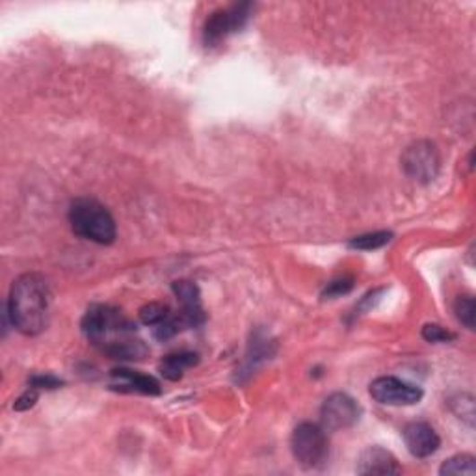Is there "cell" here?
<instances>
[{"mask_svg":"<svg viewBox=\"0 0 476 476\" xmlns=\"http://www.w3.org/2000/svg\"><path fill=\"white\" fill-rule=\"evenodd\" d=\"M450 406L467 424H474V398L471 394H458L454 400H450Z\"/></svg>","mask_w":476,"mask_h":476,"instance_id":"19","label":"cell"},{"mask_svg":"<svg viewBox=\"0 0 476 476\" xmlns=\"http://www.w3.org/2000/svg\"><path fill=\"white\" fill-rule=\"evenodd\" d=\"M81 328L88 341L112 359L138 361L149 354V348L138 337L136 324L117 307L90 306Z\"/></svg>","mask_w":476,"mask_h":476,"instance_id":"1","label":"cell"},{"mask_svg":"<svg viewBox=\"0 0 476 476\" xmlns=\"http://www.w3.org/2000/svg\"><path fill=\"white\" fill-rule=\"evenodd\" d=\"M439 474H443V476H474L476 474V460L471 454L453 456L441 465Z\"/></svg>","mask_w":476,"mask_h":476,"instance_id":"14","label":"cell"},{"mask_svg":"<svg viewBox=\"0 0 476 476\" xmlns=\"http://www.w3.org/2000/svg\"><path fill=\"white\" fill-rule=\"evenodd\" d=\"M391 238H393V233L389 231H374V233L354 237L348 242V247L359 249V252H374V249H380L385 244H389Z\"/></svg>","mask_w":476,"mask_h":476,"instance_id":"15","label":"cell"},{"mask_svg":"<svg viewBox=\"0 0 476 476\" xmlns=\"http://www.w3.org/2000/svg\"><path fill=\"white\" fill-rule=\"evenodd\" d=\"M400 162L408 177L419 185L432 183L441 169L439 149L430 140H417L408 145Z\"/></svg>","mask_w":476,"mask_h":476,"instance_id":"5","label":"cell"},{"mask_svg":"<svg viewBox=\"0 0 476 476\" xmlns=\"http://www.w3.org/2000/svg\"><path fill=\"white\" fill-rule=\"evenodd\" d=\"M30 385L34 389H58L62 385V380L51 374H38L30 378Z\"/></svg>","mask_w":476,"mask_h":476,"instance_id":"22","label":"cell"},{"mask_svg":"<svg viewBox=\"0 0 476 476\" xmlns=\"http://www.w3.org/2000/svg\"><path fill=\"white\" fill-rule=\"evenodd\" d=\"M358 472L363 476H370V474L391 476V474L402 472V467L398 465L396 458L389 453V450L382 446H368L359 456Z\"/></svg>","mask_w":476,"mask_h":476,"instance_id":"12","label":"cell"},{"mask_svg":"<svg viewBox=\"0 0 476 476\" xmlns=\"http://www.w3.org/2000/svg\"><path fill=\"white\" fill-rule=\"evenodd\" d=\"M69 223L74 235L101 246L112 244L117 235L110 211L91 197L74 199L69 207Z\"/></svg>","mask_w":476,"mask_h":476,"instance_id":"3","label":"cell"},{"mask_svg":"<svg viewBox=\"0 0 476 476\" xmlns=\"http://www.w3.org/2000/svg\"><path fill=\"white\" fill-rule=\"evenodd\" d=\"M38 402V389H29L24 394H21L17 400H15V404H13V410L17 411H27L30 410L34 404Z\"/></svg>","mask_w":476,"mask_h":476,"instance_id":"23","label":"cell"},{"mask_svg":"<svg viewBox=\"0 0 476 476\" xmlns=\"http://www.w3.org/2000/svg\"><path fill=\"white\" fill-rule=\"evenodd\" d=\"M169 315H171L169 307L164 306V304H159V302L147 304V306H143L140 309V320L145 325H151V328H155V325H159L160 322H164Z\"/></svg>","mask_w":476,"mask_h":476,"instance_id":"17","label":"cell"},{"mask_svg":"<svg viewBox=\"0 0 476 476\" xmlns=\"http://www.w3.org/2000/svg\"><path fill=\"white\" fill-rule=\"evenodd\" d=\"M361 408L356 400L346 393H333L324 400L320 408V426L325 432H339L352 428L359 420Z\"/></svg>","mask_w":476,"mask_h":476,"instance_id":"7","label":"cell"},{"mask_svg":"<svg viewBox=\"0 0 476 476\" xmlns=\"http://www.w3.org/2000/svg\"><path fill=\"white\" fill-rule=\"evenodd\" d=\"M51 290L39 273H24L10 290L8 315L13 328L22 335H39L48 324Z\"/></svg>","mask_w":476,"mask_h":476,"instance_id":"2","label":"cell"},{"mask_svg":"<svg viewBox=\"0 0 476 476\" xmlns=\"http://www.w3.org/2000/svg\"><path fill=\"white\" fill-rule=\"evenodd\" d=\"M422 339L424 341H428V342H450V341H454L456 335L453 332H448L445 330L443 325L439 324H426L424 328H422Z\"/></svg>","mask_w":476,"mask_h":476,"instance_id":"20","label":"cell"},{"mask_svg":"<svg viewBox=\"0 0 476 476\" xmlns=\"http://www.w3.org/2000/svg\"><path fill=\"white\" fill-rule=\"evenodd\" d=\"M354 289V280L352 278H337L333 281H330L325 285V289L322 290V298L324 299H333L339 298L342 294H348L350 290Z\"/></svg>","mask_w":476,"mask_h":476,"instance_id":"21","label":"cell"},{"mask_svg":"<svg viewBox=\"0 0 476 476\" xmlns=\"http://www.w3.org/2000/svg\"><path fill=\"white\" fill-rule=\"evenodd\" d=\"M199 363V356L195 352H175L166 356L160 365L159 372L162 374V378L169 382H179L185 372Z\"/></svg>","mask_w":476,"mask_h":476,"instance_id":"13","label":"cell"},{"mask_svg":"<svg viewBox=\"0 0 476 476\" xmlns=\"http://www.w3.org/2000/svg\"><path fill=\"white\" fill-rule=\"evenodd\" d=\"M454 313L458 320L469 330H474V316H476V307L474 299L471 296H460L454 304Z\"/></svg>","mask_w":476,"mask_h":476,"instance_id":"18","label":"cell"},{"mask_svg":"<svg viewBox=\"0 0 476 476\" xmlns=\"http://www.w3.org/2000/svg\"><path fill=\"white\" fill-rule=\"evenodd\" d=\"M273 354V342H270L266 337L261 339V335H254V342L249 344V354H247V359H246V365H247V370L252 372L257 368V365L261 361H266L270 359V356Z\"/></svg>","mask_w":476,"mask_h":476,"instance_id":"16","label":"cell"},{"mask_svg":"<svg viewBox=\"0 0 476 476\" xmlns=\"http://www.w3.org/2000/svg\"><path fill=\"white\" fill-rule=\"evenodd\" d=\"M173 294L177 296L183 309L177 313L181 328H197L205 322V313L202 307V292L194 281L188 280H179L173 283Z\"/></svg>","mask_w":476,"mask_h":476,"instance_id":"9","label":"cell"},{"mask_svg":"<svg viewBox=\"0 0 476 476\" xmlns=\"http://www.w3.org/2000/svg\"><path fill=\"white\" fill-rule=\"evenodd\" d=\"M290 450L294 460L304 469H318L330 454V443L320 424L302 422L290 436Z\"/></svg>","mask_w":476,"mask_h":476,"instance_id":"4","label":"cell"},{"mask_svg":"<svg viewBox=\"0 0 476 476\" xmlns=\"http://www.w3.org/2000/svg\"><path fill=\"white\" fill-rule=\"evenodd\" d=\"M370 396L384 406H413L422 398V391L394 376H382L370 384Z\"/></svg>","mask_w":476,"mask_h":476,"instance_id":"8","label":"cell"},{"mask_svg":"<svg viewBox=\"0 0 476 476\" xmlns=\"http://www.w3.org/2000/svg\"><path fill=\"white\" fill-rule=\"evenodd\" d=\"M254 10L255 6L252 3H240L212 12L203 24V43L207 47H214L228 39L231 34L242 30Z\"/></svg>","mask_w":476,"mask_h":476,"instance_id":"6","label":"cell"},{"mask_svg":"<svg viewBox=\"0 0 476 476\" xmlns=\"http://www.w3.org/2000/svg\"><path fill=\"white\" fill-rule=\"evenodd\" d=\"M110 389L129 394H160V384L149 374H142L131 368H114L110 372Z\"/></svg>","mask_w":476,"mask_h":476,"instance_id":"10","label":"cell"},{"mask_svg":"<svg viewBox=\"0 0 476 476\" xmlns=\"http://www.w3.org/2000/svg\"><path fill=\"white\" fill-rule=\"evenodd\" d=\"M402 436H404V443H406L408 450L415 458H428V456L436 454L439 450V445H441L437 432L432 428L428 422L417 420V422L406 424Z\"/></svg>","mask_w":476,"mask_h":476,"instance_id":"11","label":"cell"}]
</instances>
